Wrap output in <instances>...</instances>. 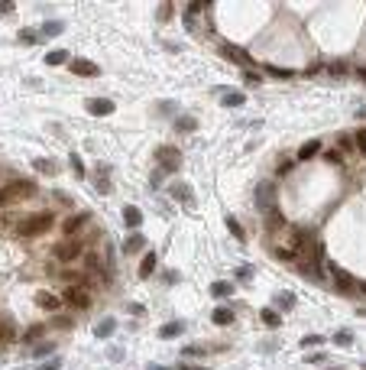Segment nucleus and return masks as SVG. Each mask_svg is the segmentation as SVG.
I'll return each instance as SVG.
<instances>
[{
    "instance_id": "f257e3e1",
    "label": "nucleus",
    "mask_w": 366,
    "mask_h": 370,
    "mask_svg": "<svg viewBox=\"0 0 366 370\" xmlns=\"http://www.w3.org/2000/svg\"><path fill=\"white\" fill-rule=\"evenodd\" d=\"M52 224H55V215H52V211H39V215L23 218L17 231H20L23 237H39V234H46V231H49Z\"/></svg>"
},
{
    "instance_id": "f03ea898",
    "label": "nucleus",
    "mask_w": 366,
    "mask_h": 370,
    "mask_svg": "<svg viewBox=\"0 0 366 370\" xmlns=\"http://www.w3.org/2000/svg\"><path fill=\"white\" fill-rule=\"evenodd\" d=\"M33 192H36V185H33L30 179H13L10 185H4V189H0V205L23 202V198H30Z\"/></svg>"
},
{
    "instance_id": "7ed1b4c3",
    "label": "nucleus",
    "mask_w": 366,
    "mask_h": 370,
    "mask_svg": "<svg viewBox=\"0 0 366 370\" xmlns=\"http://www.w3.org/2000/svg\"><path fill=\"white\" fill-rule=\"evenodd\" d=\"M156 159H159V166H162L165 172H178V166H182V153H178L175 146H159Z\"/></svg>"
},
{
    "instance_id": "20e7f679",
    "label": "nucleus",
    "mask_w": 366,
    "mask_h": 370,
    "mask_svg": "<svg viewBox=\"0 0 366 370\" xmlns=\"http://www.w3.org/2000/svg\"><path fill=\"white\" fill-rule=\"evenodd\" d=\"M62 302H68L72 308H81V312H85V308L91 305V292L81 289V286H68V289L62 292Z\"/></svg>"
},
{
    "instance_id": "39448f33",
    "label": "nucleus",
    "mask_w": 366,
    "mask_h": 370,
    "mask_svg": "<svg viewBox=\"0 0 366 370\" xmlns=\"http://www.w3.org/2000/svg\"><path fill=\"white\" fill-rule=\"evenodd\" d=\"M52 250H55V260H59V263H75V260L85 253V247L78 241H62L59 247H52Z\"/></svg>"
},
{
    "instance_id": "423d86ee",
    "label": "nucleus",
    "mask_w": 366,
    "mask_h": 370,
    "mask_svg": "<svg viewBox=\"0 0 366 370\" xmlns=\"http://www.w3.org/2000/svg\"><path fill=\"white\" fill-rule=\"evenodd\" d=\"M330 276H334V283H337V289H343V292H350V289H356V279L350 276L347 270H340V266H330Z\"/></svg>"
},
{
    "instance_id": "0eeeda50",
    "label": "nucleus",
    "mask_w": 366,
    "mask_h": 370,
    "mask_svg": "<svg viewBox=\"0 0 366 370\" xmlns=\"http://www.w3.org/2000/svg\"><path fill=\"white\" fill-rule=\"evenodd\" d=\"M88 114H94V117H107V114H114V101L91 98V101H88Z\"/></svg>"
},
{
    "instance_id": "6e6552de",
    "label": "nucleus",
    "mask_w": 366,
    "mask_h": 370,
    "mask_svg": "<svg viewBox=\"0 0 366 370\" xmlns=\"http://www.w3.org/2000/svg\"><path fill=\"white\" fill-rule=\"evenodd\" d=\"M36 305L39 308H46V312H59L62 308V296H55V292H36Z\"/></svg>"
},
{
    "instance_id": "1a4fd4ad",
    "label": "nucleus",
    "mask_w": 366,
    "mask_h": 370,
    "mask_svg": "<svg viewBox=\"0 0 366 370\" xmlns=\"http://www.w3.org/2000/svg\"><path fill=\"white\" fill-rule=\"evenodd\" d=\"M88 221H91V215H72L65 224H62V231H65L68 237H75L78 231H85V224H88Z\"/></svg>"
},
{
    "instance_id": "9d476101",
    "label": "nucleus",
    "mask_w": 366,
    "mask_h": 370,
    "mask_svg": "<svg viewBox=\"0 0 366 370\" xmlns=\"http://www.w3.org/2000/svg\"><path fill=\"white\" fill-rule=\"evenodd\" d=\"M72 72H75V75H88V78H98L101 68L94 65L91 59H75V62H72Z\"/></svg>"
},
{
    "instance_id": "9b49d317",
    "label": "nucleus",
    "mask_w": 366,
    "mask_h": 370,
    "mask_svg": "<svg viewBox=\"0 0 366 370\" xmlns=\"http://www.w3.org/2000/svg\"><path fill=\"white\" fill-rule=\"evenodd\" d=\"M256 205H259L262 211H272V182L259 185V192H256Z\"/></svg>"
},
{
    "instance_id": "f8f14e48",
    "label": "nucleus",
    "mask_w": 366,
    "mask_h": 370,
    "mask_svg": "<svg viewBox=\"0 0 366 370\" xmlns=\"http://www.w3.org/2000/svg\"><path fill=\"white\" fill-rule=\"evenodd\" d=\"M220 52H224V56L230 59V62H240V65H253V59L246 56L243 49H237V46H224V49H220Z\"/></svg>"
},
{
    "instance_id": "ddd939ff",
    "label": "nucleus",
    "mask_w": 366,
    "mask_h": 370,
    "mask_svg": "<svg viewBox=\"0 0 366 370\" xmlns=\"http://www.w3.org/2000/svg\"><path fill=\"white\" fill-rule=\"evenodd\" d=\"M156 263H159V257H156L153 250H149L146 257L140 260V276H143V279H149V276H153V273H156Z\"/></svg>"
},
{
    "instance_id": "4468645a",
    "label": "nucleus",
    "mask_w": 366,
    "mask_h": 370,
    "mask_svg": "<svg viewBox=\"0 0 366 370\" xmlns=\"http://www.w3.org/2000/svg\"><path fill=\"white\" fill-rule=\"evenodd\" d=\"M123 221H127L130 224V228H140V224H143V211L140 208H136V205H127V208H123Z\"/></svg>"
},
{
    "instance_id": "2eb2a0df",
    "label": "nucleus",
    "mask_w": 366,
    "mask_h": 370,
    "mask_svg": "<svg viewBox=\"0 0 366 370\" xmlns=\"http://www.w3.org/2000/svg\"><path fill=\"white\" fill-rule=\"evenodd\" d=\"M143 247H146V237H143L140 231H133V234L127 237V244H123V250H127V253H136V250H143Z\"/></svg>"
},
{
    "instance_id": "dca6fc26",
    "label": "nucleus",
    "mask_w": 366,
    "mask_h": 370,
    "mask_svg": "<svg viewBox=\"0 0 366 370\" xmlns=\"http://www.w3.org/2000/svg\"><path fill=\"white\" fill-rule=\"evenodd\" d=\"M182 331H185V325H182V321H169V325H162V328H159V338H165V341H169V338H178Z\"/></svg>"
},
{
    "instance_id": "f3484780",
    "label": "nucleus",
    "mask_w": 366,
    "mask_h": 370,
    "mask_svg": "<svg viewBox=\"0 0 366 370\" xmlns=\"http://www.w3.org/2000/svg\"><path fill=\"white\" fill-rule=\"evenodd\" d=\"M114 328H117L114 318H101L98 325H94V334H98V338H110V334H114Z\"/></svg>"
},
{
    "instance_id": "a211bd4d",
    "label": "nucleus",
    "mask_w": 366,
    "mask_h": 370,
    "mask_svg": "<svg viewBox=\"0 0 366 370\" xmlns=\"http://www.w3.org/2000/svg\"><path fill=\"white\" fill-rule=\"evenodd\" d=\"M169 192H172V198H178V202H191V195H195V192H191V185H182V182H175Z\"/></svg>"
},
{
    "instance_id": "6ab92c4d",
    "label": "nucleus",
    "mask_w": 366,
    "mask_h": 370,
    "mask_svg": "<svg viewBox=\"0 0 366 370\" xmlns=\"http://www.w3.org/2000/svg\"><path fill=\"white\" fill-rule=\"evenodd\" d=\"M211 318H214V325H230V321H233V312L220 305V308H214V315H211Z\"/></svg>"
},
{
    "instance_id": "aec40b11",
    "label": "nucleus",
    "mask_w": 366,
    "mask_h": 370,
    "mask_svg": "<svg viewBox=\"0 0 366 370\" xmlns=\"http://www.w3.org/2000/svg\"><path fill=\"white\" fill-rule=\"evenodd\" d=\"M301 273H305V279H324L321 263H301Z\"/></svg>"
},
{
    "instance_id": "412c9836",
    "label": "nucleus",
    "mask_w": 366,
    "mask_h": 370,
    "mask_svg": "<svg viewBox=\"0 0 366 370\" xmlns=\"http://www.w3.org/2000/svg\"><path fill=\"white\" fill-rule=\"evenodd\" d=\"M62 62H68V52H65V49H52V52H46V65H62Z\"/></svg>"
},
{
    "instance_id": "4be33fe9",
    "label": "nucleus",
    "mask_w": 366,
    "mask_h": 370,
    "mask_svg": "<svg viewBox=\"0 0 366 370\" xmlns=\"http://www.w3.org/2000/svg\"><path fill=\"white\" fill-rule=\"evenodd\" d=\"M62 30H65V23H59V20H46L43 23V36H59Z\"/></svg>"
},
{
    "instance_id": "5701e85b",
    "label": "nucleus",
    "mask_w": 366,
    "mask_h": 370,
    "mask_svg": "<svg viewBox=\"0 0 366 370\" xmlns=\"http://www.w3.org/2000/svg\"><path fill=\"white\" fill-rule=\"evenodd\" d=\"M317 149H321V143H317V140H308L305 146L298 149V159H311V156L317 153Z\"/></svg>"
},
{
    "instance_id": "b1692460",
    "label": "nucleus",
    "mask_w": 366,
    "mask_h": 370,
    "mask_svg": "<svg viewBox=\"0 0 366 370\" xmlns=\"http://www.w3.org/2000/svg\"><path fill=\"white\" fill-rule=\"evenodd\" d=\"M272 302H275V308H282V312H285V308H292V305H295V296H292V292H279V296H275Z\"/></svg>"
},
{
    "instance_id": "393cba45",
    "label": "nucleus",
    "mask_w": 366,
    "mask_h": 370,
    "mask_svg": "<svg viewBox=\"0 0 366 370\" xmlns=\"http://www.w3.org/2000/svg\"><path fill=\"white\" fill-rule=\"evenodd\" d=\"M230 292H233L230 283H214V286H211V296H217V299H227Z\"/></svg>"
},
{
    "instance_id": "a878e982",
    "label": "nucleus",
    "mask_w": 366,
    "mask_h": 370,
    "mask_svg": "<svg viewBox=\"0 0 366 370\" xmlns=\"http://www.w3.org/2000/svg\"><path fill=\"white\" fill-rule=\"evenodd\" d=\"M243 101H246V94H240V91L224 94V107H237V104H243Z\"/></svg>"
},
{
    "instance_id": "bb28decb",
    "label": "nucleus",
    "mask_w": 366,
    "mask_h": 370,
    "mask_svg": "<svg viewBox=\"0 0 366 370\" xmlns=\"http://www.w3.org/2000/svg\"><path fill=\"white\" fill-rule=\"evenodd\" d=\"M33 166H36L43 175H55V162H52V159H36Z\"/></svg>"
},
{
    "instance_id": "cd10ccee",
    "label": "nucleus",
    "mask_w": 366,
    "mask_h": 370,
    "mask_svg": "<svg viewBox=\"0 0 366 370\" xmlns=\"http://www.w3.org/2000/svg\"><path fill=\"white\" fill-rule=\"evenodd\" d=\"M224 224H227V231H230V234L237 237V241H243V237H246V234H243V228H240V224H237V218H227Z\"/></svg>"
},
{
    "instance_id": "c85d7f7f",
    "label": "nucleus",
    "mask_w": 366,
    "mask_h": 370,
    "mask_svg": "<svg viewBox=\"0 0 366 370\" xmlns=\"http://www.w3.org/2000/svg\"><path fill=\"white\" fill-rule=\"evenodd\" d=\"M262 321H266V325H279V312H275V308H262Z\"/></svg>"
},
{
    "instance_id": "c756f323",
    "label": "nucleus",
    "mask_w": 366,
    "mask_h": 370,
    "mask_svg": "<svg viewBox=\"0 0 366 370\" xmlns=\"http://www.w3.org/2000/svg\"><path fill=\"white\" fill-rule=\"evenodd\" d=\"M282 224H285V221H282V211L279 208H272V211H269V228H282Z\"/></svg>"
},
{
    "instance_id": "7c9ffc66",
    "label": "nucleus",
    "mask_w": 366,
    "mask_h": 370,
    "mask_svg": "<svg viewBox=\"0 0 366 370\" xmlns=\"http://www.w3.org/2000/svg\"><path fill=\"white\" fill-rule=\"evenodd\" d=\"M43 331H46V325H33L23 338H26V341H39V338H43Z\"/></svg>"
},
{
    "instance_id": "2f4dec72",
    "label": "nucleus",
    "mask_w": 366,
    "mask_h": 370,
    "mask_svg": "<svg viewBox=\"0 0 366 370\" xmlns=\"http://www.w3.org/2000/svg\"><path fill=\"white\" fill-rule=\"evenodd\" d=\"M353 143H356V149H360V153H366V130H356V133H353Z\"/></svg>"
},
{
    "instance_id": "473e14b6",
    "label": "nucleus",
    "mask_w": 366,
    "mask_h": 370,
    "mask_svg": "<svg viewBox=\"0 0 366 370\" xmlns=\"http://www.w3.org/2000/svg\"><path fill=\"white\" fill-rule=\"evenodd\" d=\"M0 341H13V328H10V321H0Z\"/></svg>"
},
{
    "instance_id": "72a5a7b5",
    "label": "nucleus",
    "mask_w": 366,
    "mask_h": 370,
    "mask_svg": "<svg viewBox=\"0 0 366 370\" xmlns=\"http://www.w3.org/2000/svg\"><path fill=\"white\" fill-rule=\"evenodd\" d=\"M182 354H185V357H201V354H204V347H201V344H188Z\"/></svg>"
},
{
    "instance_id": "f704fd0d",
    "label": "nucleus",
    "mask_w": 366,
    "mask_h": 370,
    "mask_svg": "<svg viewBox=\"0 0 366 370\" xmlns=\"http://www.w3.org/2000/svg\"><path fill=\"white\" fill-rule=\"evenodd\" d=\"M178 130H195L198 123H195V117H178V123H175Z\"/></svg>"
},
{
    "instance_id": "c9c22d12",
    "label": "nucleus",
    "mask_w": 366,
    "mask_h": 370,
    "mask_svg": "<svg viewBox=\"0 0 366 370\" xmlns=\"http://www.w3.org/2000/svg\"><path fill=\"white\" fill-rule=\"evenodd\" d=\"M68 159H72L75 172H78V175H85V162H81V156H78V153H72V156H68Z\"/></svg>"
},
{
    "instance_id": "e433bc0d",
    "label": "nucleus",
    "mask_w": 366,
    "mask_h": 370,
    "mask_svg": "<svg viewBox=\"0 0 366 370\" xmlns=\"http://www.w3.org/2000/svg\"><path fill=\"white\" fill-rule=\"evenodd\" d=\"M46 354H52V344H49V341H46V344H39L36 351H33V357L39 360V357H46Z\"/></svg>"
},
{
    "instance_id": "4c0bfd02",
    "label": "nucleus",
    "mask_w": 366,
    "mask_h": 370,
    "mask_svg": "<svg viewBox=\"0 0 366 370\" xmlns=\"http://www.w3.org/2000/svg\"><path fill=\"white\" fill-rule=\"evenodd\" d=\"M20 43L33 46V43H36V33H33V30H23V33H20Z\"/></svg>"
},
{
    "instance_id": "58836bf2",
    "label": "nucleus",
    "mask_w": 366,
    "mask_h": 370,
    "mask_svg": "<svg viewBox=\"0 0 366 370\" xmlns=\"http://www.w3.org/2000/svg\"><path fill=\"white\" fill-rule=\"evenodd\" d=\"M311 344H321V334H305L301 338V347H311Z\"/></svg>"
},
{
    "instance_id": "ea45409f",
    "label": "nucleus",
    "mask_w": 366,
    "mask_h": 370,
    "mask_svg": "<svg viewBox=\"0 0 366 370\" xmlns=\"http://www.w3.org/2000/svg\"><path fill=\"white\" fill-rule=\"evenodd\" d=\"M337 344H350V341H353V334H350V331H337Z\"/></svg>"
},
{
    "instance_id": "a19ab883",
    "label": "nucleus",
    "mask_w": 366,
    "mask_h": 370,
    "mask_svg": "<svg viewBox=\"0 0 366 370\" xmlns=\"http://www.w3.org/2000/svg\"><path fill=\"white\" fill-rule=\"evenodd\" d=\"M39 370H62V357H55V360H46V364L39 367Z\"/></svg>"
},
{
    "instance_id": "79ce46f5",
    "label": "nucleus",
    "mask_w": 366,
    "mask_h": 370,
    "mask_svg": "<svg viewBox=\"0 0 366 370\" xmlns=\"http://www.w3.org/2000/svg\"><path fill=\"white\" fill-rule=\"evenodd\" d=\"M340 146H343V149H353V133H343V136H340Z\"/></svg>"
},
{
    "instance_id": "37998d69",
    "label": "nucleus",
    "mask_w": 366,
    "mask_h": 370,
    "mask_svg": "<svg viewBox=\"0 0 366 370\" xmlns=\"http://www.w3.org/2000/svg\"><path fill=\"white\" fill-rule=\"evenodd\" d=\"M308 364H324V354H305Z\"/></svg>"
},
{
    "instance_id": "c03bdc74",
    "label": "nucleus",
    "mask_w": 366,
    "mask_h": 370,
    "mask_svg": "<svg viewBox=\"0 0 366 370\" xmlns=\"http://www.w3.org/2000/svg\"><path fill=\"white\" fill-rule=\"evenodd\" d=\"M250 276H253L250 266H240V270H237V279H250Z\"/></svg>"
},
{
    "instance_id": "a18cd8bd",
    "label": "nucleus",
    "mask_w": 366,
    "mask_h": 370,
    "mask_svg": "<svg viewBox=\"0 0 366 370\" xmlns=\"http://www.w3.org/2000/svg\"><path fill=\"white\" fill-rule=\"evenodd\" d=\"M269 75H275V78H288V72H285V68H275V65L269 68Z\"/></svg>"
},
{
    "instance_id": "49530a36",
    "label": "nucleus",
    "mask_w": 366,
    "mask_h": 370,
    "mask_svg": "<svg viewBox=\"0 0 366 370\" xmlns=\"http://www.w3.org/2000/svg\"><path fill=\"white\" fill-rule=\"evenodd\" d=\"M0 13H13V0H0Z\"/></svg>"
},
{
    "instance_id": "de8ad7c7",
    "label": "nucleus",
    "mask_w": 366,
    "mask_h": 370,
    "mask_svg": "<svg viewBox=\"0 0 366 370\" xmlns=\"http://www.w3.org/2000/svg\"><path fill=\"white\" fill-rule=\"evenodd\" d=\"M178 370H204V367H195V364H185V360H182V367H178Z\"/></svg>"
},
{
    "instance_id": "09e8293b",
    "label": "nucleus",
    "mask_w": 366,
    "mask_h": 370,
    "mask_svg": "<svg viewBox=\"0 0 366 370\" xmlns=\"http://www.w3.org/2000/svg\"><path fill=\"white\" fill-rule=\"evenodd\" d=\"M146 370H169V367H159V364H149Z\"/></svg>"
},
{
    "instance_id": "8fccbe9b",
    "label": "nucleus",
    "mask_w": 366,
    "mask_h": 370,
    "mask_svg": "<svg viewBox=\"0 0 366 370\" xmlns=\"http://www.w3.org/2000/svg\"><path fill=\"white\" fill-rule=\"evenodd\" d=\"M356 289H363V292H366V283H356Z\"/></svg>"
}]
</instances>
